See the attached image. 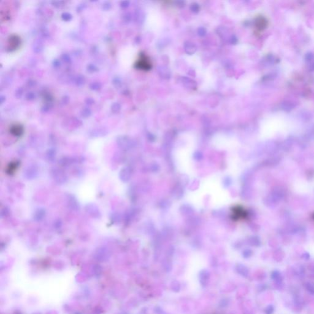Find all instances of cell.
I'll use <instances>...</instances> for the list:
<instances>
[{"mask_svg":"<svg viewBox=\"0 0 314 314\" xmlns=\"http://www.w3.org/2000/svg\"><path fill=\"white\" fill-rule=\"evenodd\" d=\"M11 132L15 136H20L21 134L23 133V128L22 125L19 124H15L11 128Z\"/></svg>","mask_w":314,"mask_h":314,"instance_id":"3","label":"cell"},{"mask_svg":"<svg viewBox=\"0 0 314 314\" xmlns=\"http://www.w3.org/2000/svg\"><path fill=\"white\" fill-rule=\"evenodd\" d=\"M20 44V39L17 35H11L8 39V46L10 51H15Z\"/></svg>","mask_w":314,"mask_h":314,"instance_id":"2","label":"cell"},{"mask_svg":"<svg viewBox=\"0 0 314 314\" xmlns=\"http://www.w3.org/2000/svg\"><path fill=\"white\" fill-rule=\"evenodd\" d=\"M274 312V307L273 305H269L265 309V313L266 314H272Z\"/></svg>","mask_w":314,"mask_h":314,"instance_id":"7","label":"cell"},{"mask_svg":"<svg viewBox=\"0 0 314 314\" xmlns=\"http://www.w3.org/2000/svg\"><path fill=\"white\" fill-rule=\"evenodd\" d=\"M271 278L274 280L280 282L282 280V276L281 274L279 271H274L271 274Z\"/></svg>","mask_w":314,"mask_h":314,"instance_id":"5","label":"cell"},{"mask_svg":"<svg viewBox=\"0 0 314 314\" xmlns=\"http://www.w3.org/2000/svg\"><path fill=\"white\" fill-rule=\"evenodd\" d=\"M135 66L136 68L141 70L148 71L151 68L152 64L148 58L145 55L141 54L135 63Z\"/></svg>","mask_w":314,"mask_h":314,"instance_id":"1","label":"cell"},{"mask_svg":"<svg viewBox=\"0 0 314 314\" xmlns=\"http://www.w3.org/2000/svg\"><path fill=\"white\" fill-rule=\"evenodd\" d=\"M305 287L309 293L314 294V284L310 282H307L305 284Z\"/></svg>","mask_w":314,"mask_h":314,"instance_id":"6","label":"cell"},{"mask_svg":"<svg viewBox=\"0 0 314 314\" xmlns=\"http://www.w3.org/2000/svg\"><path fill=\"white\" fill-rule=\"evenodd\" d=\"M267 25L266 19L263 17H259L257 21V27L259 30H263L266 27Z\"/></svg>","mask_w":314,"mask_h":314,"instance_id":"4","label":"cell"}]
</instances>
